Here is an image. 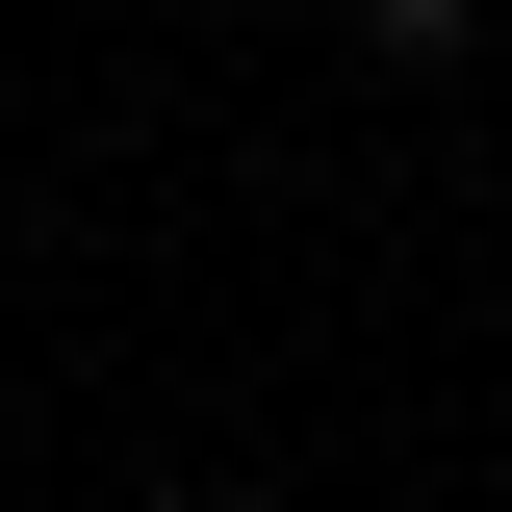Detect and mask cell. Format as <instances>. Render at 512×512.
<instances>
[{
	"instance_id": "6da1fadb",
	"label": "cell",
	"mask_w": 512,
	"mask_h": 512,
	"mask_svg": "<svg viewBox=\"0 0 512 512\" xmlns=\"http://www.w3.org/2000/svg\"><path fill=\"white\" fill-rule=\"evenodd\" d=\"M359 52H384V77H461V52H487V0H359Z\"/></svg>"
},
{
	"instance_id": "7a4b0ae2",
	"label": "cell",
	"mask_w": 512,
	"mask_h": 512,
	"mask_svg": "<svg viewBox=\"0 0 512 512\" xmlns=\"http://www.w3.org/2000/svg\"><path fill=\"white\" fill-rule=\"evenodd\" d=\"M487 77H512V26H487Z\"/></svg>"
}]
</instances>
